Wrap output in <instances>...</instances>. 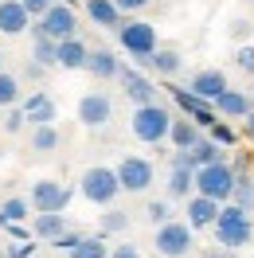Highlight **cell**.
Returning a JSON list of instances; mask_svg holds the SVG:
<instances>
[{
	"label": "cell",
	"instance_id": "obj_1",
	"mask_svg": "<svg viewBox=\"0 0 254 258\" xmlns=\"http://www.w3.org/2000/svg\"><path fill=\"white\" fill-rule=\"evenodd\" d=\"M215 239H219L223 250H238V246H246V242L254 239V219L246 208H238V204H227V208H219V215H215Z\"/></svg>",
	"mask_w": 254,
	"mask_h": 258
},
{
	"label": "cell",
	"instance_id": "obj_2",
	"mask_svg": "<svg viewBox=\"0 0 254 258\" xmlns=\"http://www.w3.org/2000/svg\"><path fill=\"white\" fill-rule=\"evenodd\" d=\"M133 137L145 141V145H160L168 141V129H172V113L164 110L160 102H149V106H137L133 110Z\"/></svg>",
	"mask_w": 254,
	"mask_h": 258
},
{
	"label": "cell",
	"instance_id": "obj_3",
	"mask_svg": "<svg viewBox=\"0 0 254 258\" xmlns=\"http://www.w3.org/2000/svg\"><path fill=\"white\" fill-rule=\"evenodd\" d=\"M231 188H235V168L227 161L196 168V196H207V200H215V204H227V200H231Z\"/></svg>",
	"mask_w": 254,
	"mask_h": 258
},
{
	"label": "cell",
	"instance_id": "obj_4",
	"mask_svg": "<svg viewBox=\"0 0 254 258\" xmlns=\"http://www.w3.org/2000/svg\"><path fill=\"white\" fill-rule=\"evenodd\" d=\"M79 184H82V196H86L90 204H98V208H110L113 200H117V192H121V184H117V172H113V168H106V164H94V168H86Z\"/></svg>",
	"mask_w": 254,
	"mask_h": 258
},
{
	"label": "cell",
	"instance_id": "obj_5",
	"mask_svg": "<svg viewBox=\"0 0 254 258\" xmlns=\"http://www.w3.org/2000/svg\"><path fill=\"white\" fill-rule=\"evenodd\" d=\"M117 43H121V51H129L137 63L160 47V43H157V28L145 24V20H125V24L117 28Z\"/></svg>",
	"mask_w": 254,
	"mask_h": 258
},
{
	"label": "cell",
	"instance_id": "obj_6",
	"mask_svg": "<svg viewBox=\"0 0 254 258\" xmlns=\"http://www.w3.org/2000/svg\"><path fill=\"white\" fill-rule=\"evenodd\" d=\"M32 32L47 35V39H55V43H59V39H71V35L79 32V12H75L71 4H59V0H55L47 12L39 16V24H35Z\"/></svg>",
	"mask_w": 254,
	"mask_h": 258
},
{
	"label": "cell",
	"instance_id": "obj_7",
	"mask_svg": "<svg viewBox=\"0 0 254 258\" xmlns=\"http://www.w3.org/2000/svg\"><path fill=\"white\" fill-rule=\"evenodd\" d=\"M192 227H188V219L180 223V219H168V223H160L157 227V250L164 258H184V254H192Z\"/></svg>",
	"mask_w": 254,
	"mask_h": 258
},
{
	"label": "cell",
	"instance_id": "obj_8",
	"mask_svg": "<svg viewBox=\"0 0 254 258\" xmlns=\"http://www.w3.org/2000/svg\"><path fill=\"white\" fill-rule=\"evenodd\" d=\"M113 172H117L121 192H149L153 188V161H145V157H121Z\"/></svg>",
	"mask_w": 254,
	"mask_h": 258
},
{
	"label": "cell",
	"instance_id": "obj_9",
	"mask_svg": "<svg viewBox=\"0 0 254 258\" xmlns=\"http://www.w3.org/2000/svg\"><path fill=\"white\" fill-rule=\"evenodd\" d=\"M67 204H71V188H67V184H59V180H35L32 184L35 215H39V211H67Z\"/></svg>",
	"mask_w": 254,
	"mask_h": 258
},
{
	"label": "cell",
	"instance_id": "obj_10",
	"mask_svg": "<svg viewBox=\"0 0 254 258\" xmlns=\"http://www.w3.org/2000/svg\"><path fill=\"white\" fill-rule=\"evenodd\" d=\"M110 117H113V102H110V94L90 90V94H82V98H79V121H82L86 129H102Z\"/></svg>",
	"mask_w": 254,
	"mask_h": 258
},
{
	"label": "cell",
	"instance_id": "obj_11",
	"mask_svg": "<svg viewBox=\"0 0 254 258\" xmlns=\"http://www.w3.org/2000/svg\"><path fill=\"white\" fill-rule=\"evenodd\" d=\"M172 98H176V106H180V110L188 113L192 121H196V125H215V121H219V113H215V106H211V102H204V98H196L192 94V90H180V86H176L172 90Z\"/></svg>",
	"mask_w": 254,
	"mask_h": 258
},
{
	"label": "cell",
	"instance_id": "obj_12",
	"mask_svg": "<svg viewBox=\"0 0 254 258\" xmlns=\"http://www.w3.org/2000/svg\"><path fill=\"white\" fill-rule=\"evenodd\" d=\"M227 86H231V82H227V75H223V71H215V67L196 71V75H192V82H188V90H192L196 98H204V102H215Z\"/></svg>",
	"mask_w": 254,
	"mask_h": 258
},
{
	"label": "cell",
	"instance_id": "obj_13",
	"mask_svg": "<svg viewBox=\"0 0 254 258\" xmlns=\"http://www.w3.org/2000/svg\"><path fill=\"white\" fill-rule=\"evenodd\" d=\"M117 79H121V86H125V98L133 102V106H149V102H157V86L145 79L141 71H117Z\"/></svg>",
	"mask_w": 254,
	"mask_h": 258
},
{
	"label": "cell",
	"instance_id": "obj_14",
	"mask_svg": "<svg viewBox=\"0 0 254 258\" xmlns=\"http://www.w3.org/2000/svg\"><path fill=\"white\" fill-rule=\"evenodd\" d=\"M86 59H90V47L82 43L79 35H71V39H59V51H55V67H63V71H86Z\"/></svg>",
	"mask_w": 254,
	"mask_h": 258
},
{
	"label": "cell",
	"instance_id": "obj_15",
	"mask_svg": "<svg viewBox=\"0 0 254 258\" xmlns=\"http://www.w3.org/2000/svg\"><path fill=\"white\" fill-rule=\"evenodd\" d=\"M223 204H215V200H207V196H188V227L192 231H204V227H215V215H219Z\"/></svg>",
	"mask_w": 254,
	"mask_h": 258
},
{
	"label": "cell",
	"instance_id": "obj_16",
	"mask_svg": "<svg viewBox=\"0 0 254 258\" xmlns=\"http://www.w3.org/2000/svg\"><path fill=\"white\" fill-rule=\"evenodd\" d=\"M211 106H215V113H219V117H235V121H238V117H246V113L254 110V98L246 94V90H231V86H227V90H223Z\"/></svg>",
	"mask_w": 254,
	"mask_h": 258
},
{
	"label": "cell",
	"instance_id": "obj_17",
	"mask_svg": "<svg viewBox=\"0 0 254 258\" xmlns=\"http://www.w3.org/2000/svg\"><path fill=\"white\" fill-rule=\"evenodd\" d=\"M32 28V12L20 0H0V32L4 35H20Z\"/></svg>",
	"mask_w": 254,
	"mask_h": 258
},
{
	"label": "cell",
	"instance_id": "obj_18",
	"mask_svg": "<svg viewBox=\"0 0 254 258\" xmlns=\"http://www.w3.org/2000/svg\"><path fill=\"white\" fill-rule=\"evenodd\" d=\"M86 16L94 20L98 28H106V32H117V28L125 24V20H121L125 12H121L113 0H86Z\"/></svg>",
	"mask_w": 254,
	"mask_h": 258
},
{
	"label": "cell",
	"instance_id": "obj_19",
	"mask_svg": "<svg viewBox=\"0 0 254 258\" xmlns=\"http://www.w3.org/2000/svg\"><path fill=\"white\" fill-rule=\"evenodd\" d=\"M141 67H145V71H157V75H164V79H172L176 71L184 67V59H180V51H176V47H157L153 55H145V59H141Z\"/></svg>",
	"mask_w": 254,
	"mask_h": 258
},
{
	"label": "cell",
	"instance_id": "obj_20",
	"mask_svg": "<svg viewBox=\"0 0 254 258\" xmlns=\"http://www.w3.org/2000/svg\"><path fill=\"white\" fill-rule=\"evenodd\" d=\"M20 110H24V117H28L32 125H55V102H51L43 90H35Z\"/></svg>",
	"mask_w": 254,
	"mask_h": 258
},
{
	"label": "cell",
	"instance_id": "obj_21",
	"mask_svg": "<svg viewBox=\"0 0 254 258\" xmlns=\"http://www.w3.org/2000/svg\"><path fill=\"white\" fill-rule=\"evenodd\" d=\"M32 231H35V239L55 242L59 235H67V215H63V211H39L35 223H32Z\"/></svg>",
	"mask_w": 254,
	"mask_h": 258
},
{
	"label": "cell",
	"instance_id": "obj_22",
	"mask_svg": "<svg viewBox=\"0 0 254 258\" xmlns=\"http://www.w3.org/2000/svg\"><path fill=\"white\" fill-rule=\"evenodd\" d=\"M192 192H196V168L172 164V172H168V200H188Z\"/></svg>",
	"mask_w": 254,
	"mask_h": 258
},
{
	"label": "cell",
	"instance_id": "obj_23",
	"mask_svg": "<svg viewBox=\"0 0 254 258\" xmlns=\"http://www.w3.org/2000/svg\"><path fill=\"white\" fill-rule=\"evenodd\" d=\"M86 71L94 75V79H117V71H121V63H117V55L113 51H90V59H86Z\"/></svg>",
	"mask_w": 254,
	"mask_h": 258
},
{
	"label": "cell",
	"instance_id": "obj_24",
	"mask_svg": "<svg viewBox=\"0 0 254 258\" xmlns=\"http://www.w3.org/2000/svg\"><path fill=\"white\" fill-rule=\"evenodd\" d=\"M168 141L176 149H192L200 141V125L192 121V117H172V129H168Z\"/></svg>",
	"mask_w": 254,
	"mask_h": 258
},
{
	"label": "cell",
	"instance_id": "obj_25",
	"mask_svg": "<svg viewBox=\"0 0 254 258\" xmlns=\"http://www.w3.org/2000/svg\"><path fill=\"white\" fill-rule=\"evenodd\" d=\"M231 204L254 211V180L246 172H235V188H231Z\"/></svg>",
	"mask_w": 254,
	"mask_h": 258
},
{
	"label": "cell",
	"instance_id": "obj_26",
	"mask_svg": "<svg viewBox=\"0 0 254 258\" xmlns=\"http://www.w3.org/2000/svg\"><path fill=\"white\" fill-rule=\"evenodd\" d=\"M67 254L71 258H110V246H106L102 239H79Z\"/></svg>",
	"mask_w": 254,
	"mask_h": 258
},
{
	"label": "cell",
	"instance_id": "obj_27",
	"mask_svg": "<svg viewBox=\"0 0 254 258\" xmlns=\"http://www.w3.org/2000/svg\"><path fill=\"white\" fill-rule=\"evenodd\" d=\"M32 149H35V153H55V149H59V129H55V125H35Z\"/></svg>",
	"mask_w": 254,
	"mask_h": 258
},
{
	"label": "cell",
	"instance_id": "obj_28",
	"mask_svg": "<svg viewBox=\"0 0 254 258\" xmlns=\"http://www.w3.org/2000/svg\"><path fill=\"white\" fill-rule=\"evenodd\" d=\"M55 51H59V43H55V39H47V35L35 32V47H32L35 63H39V67H55Z\"/></svg>",
	"mask_w": 254,
	"mask_h": 258
},
{
	"label": "cell",
	"instance_id": "obj_29",
	"mask_svg": "<svg viewBox=\"0 0 254 258\" xmlns=\"http://www.w3.org/2000/svg\"><path fill=\"white\" fill-rule=\"evenodd\" d=\"M28 211H32V200H20V196H12V200H4L0 215H4V223H20V219H28Z\"/></svg>",
	"mask_w": 254,
	"mask_h": 258
},
{
	"label": "cell",
	"instance_id": "obj_30",
	"mask_svg": "<svg viewBox=\"0 0 254 258\" xmlns=\"http://www.w3.org/2000/svg\"><path fill=\"white\" fill-rule=\"evenodd\" d=\"M16 102H20V79L8 75V71H0V106L8 110V106H16Z\"/></svg>",
	"mask_w": 254,
	"mask_h": 258
},
{
	"label": "cell",
	"instance_id": "obj_31",
	"mask_svg": "<svg viewBox=\"0 0 254 258\" xmlns=\"http://www.w3.org/2000/svg\"><path fill=\"white\" fill-rule=\"evenodd\" d=\"M129 227V211H106V215H102V235H117V231H125Z\"/></svg>",
	"mask_w": 254,
	"mask_h": 258
},
{
	"label": "cell",
	"instance_id": "obj_32",
	"mask_svg": "<svg viewBox=\"0 0 254 258\" xmlns=\"http://www.w3.org/2000/svg\"><path fill=\"white\" fill-rule=\"evenodd\" d=\"M145 215H149V223H168V219H172V208H168V204H164V200H153V204H149V208H145Z\"/></svg>",
	"mask_w": 254,
	"mask_h": 258
},
{
	"label": "cell",
	"instance_id": "obj_33",
	"mask_svg": "<svg viewBox=\"0 0 254 258\" xmlns=\"http://www.w3.org/2000/svg\"><path fill=\"white\" fill-rule=\"evenodd\" d=\"M235 67H238V71H246V75H254V47H238Z\"/></svg>",
	"mask_w": 254,
	"mask_h": 258
},
{
	"label": "cell",
	"instance_id": "obj_34",
	"mask_svg": "<svg viewBox=\"0 0 254 258\" xmlns=\"http://www.w3.org/2000/svg\"><path fill=\"white\" fill-rule=\"evenodd\" d=\"M24 121H28V117H24V110H12V106H8V117H4V129H8V133H20V129H24Z\"/></svg>",
	"mask_w": 254,
	"mask_h": 258
},
{
	"label": "cell",
	"instance_id": "obj_35",
	"mask_svg": "<svg viewBox=\"0 0 254 258\" xmlns=\"http://www.w3.org/2000/svg\"><path fill=\"white\" fill-rule=\"evenodd\" d=\"M110 258H141V250L133 246V242H121V246H113Z\"/></svg>",
	"mask_w": 254,
	"mask_h": 258
},
{
	"label": "cell",
	"instance_id": "obj_36",
	"mask_svg": "<svg viewBox=\"0 0 254 258\" xmlns=\"http://www.w3.org/2000/svg\"><path fill=\"white\" fill-rule=\"evenodd\" d=\"M20 4H24V8L32 12V16H43V12H47V8L55 4V0H20Z\"/></svg>",
	"mask_w": 254,
	"mask_h": 258
},
{
	"label": "cell",
	"instance_id": "obj_37",
	"mask_svg": "<svg viewBox=\"0 0 254 258\" xmlns=\"http://www.w3.org/2000/svg\"><path fill=\"white\" fill-rule=\"evenodd\" d=\"M211 133H215V141H223V145H231V141H235V133H231V129L223 125V117L215 121V125H211Z\"/></svg>",
	"mask_w": 254,
	"mask_h": 258
},
{
	"label": "cell",
	"instance_id": "obj_38",
	"mask_svg": "<svg viewBox=\"0 0 254 258\" xmlns=\"http://www.w3.org/2000/svg\"><path fill=\"white\" fill-rule=\"evenodd\" d=\"M79 239H82V235H75V231H67V235H59V239L51 242V246H59V250H71V246H75Z\"/></svg>",
	"mask_w": 254,
	"mask_h": 258
},
{
	"label": "cell",
	"instance_id": "obj_39",
	"mask_svg": "<svg viewBox=\"0 0 254 258\" xmlns=\"http://www.w3.org/2000/svg\"><path fill=\"white\" fill-rule=\"evenodd\" d=\"M113 4H117L121 12H141V8L149 4V0H113Z\"/></svg>",
	"mask_w": 254,
	"mask_h": 258
},
{
	"label": "cell",
	"instance_id": "obj_40",
	"mask_svg": "<svg viewBox=\"0 0 254 258\" xmlns=\"http://www.w3.org/2000/svg\"><path fill=\"white\" fill-rule=\"evenodd\" d=\"M246 32H250V24H246V20H235V24H231V39H242Z\"/></svg>",
	"mask_w": 254,
	"mask_h": 258
},
{
	"label": "cell",
	"instance_id": "obj_41",
	"mask_svg": "<svg viewBox=\"0 0 254 258\" xmlns=\"http://www.w3.org/2000/svg\"><path fill=\"white\" fill-rule=\"evenodd\" d=\"M242 121H246V137H254V110L246 113V117H242Z\"/></svg>",
	"mask_w": 254,
	"mask_h": 258
},
{
	"label": "cell",
	"instance_id": "obj_42",
	"mask_svg": "<svg viewBox=\"0 0 254 258\" xmlns=\"http://www.w3.org/2000/svg\"><path fill=\"white\" fill-rule=\"evenodd\" d=\"M0 71H4V51H0Z\"/></svg>",
	"mask_w": 254,
	"mask_h": 258
},
{
	"label": "cell",
	"instance_id": "obj_43",
	"mask_svg": "<svg viewBox=\"0 0 254 258\" xmlns=\"http://www.w3.org/2000/svg\"><path fill=\"white\" fill-rule=\"evenodd\" d=\"M211 258H227V254H211Z\"/></svg>",
	"mask_w": 254,
	"mask_h": 258
},
{
	"label": "cell",
	"instance_id": "obj_44",
	"mask_svg": "<svg viewBox=\"0 0 254 258\" xmlns=\"http://www.w3.org/2000/svg\"><path fill=\"white\" fill-rule=\"evenodd\" d=\"M0 223H4V215H0Z\"/></svg>",
	"mask_w": 254,
	"mask_h": 258
}]
</instances>
